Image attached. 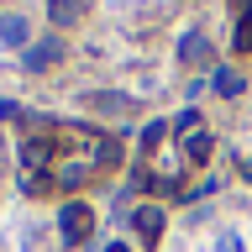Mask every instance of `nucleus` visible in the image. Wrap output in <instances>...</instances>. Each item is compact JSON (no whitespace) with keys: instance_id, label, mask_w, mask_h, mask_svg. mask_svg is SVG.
Here are the masks:
<instances>
[{"instance_id":"5","label":"nucleus","mask_w":252,"mask_h":252,"mask_svg":"<svg viewBox=\"0 0 252 252\" xmlns=\"http://www.w3.org/2000/svg\"><path fill=\"white\" fill-rule=\"evenodd\" d=\"M63 58H68L63 37H37V42L21 53V68H27V74H47V68H58Z\"/></svg>"},{"instance_id":"18","label":"nucleus","mask_w":252,"mask_h":252,"mask_svg":"<svg viewBox=\"0 0 252 252\" xmlns=\"http://www.w3.org/2000/svg\"><path fill=\"white\" fill-rule=\"evenodd\" d=\"M226 5H231L236 16H252V0H226Z\"/></svg>"},{"instance_id":"10","label":"nucleus","mask_w":252,"mask_h":252,"mask_svg":"<svg viewBox=\"0 0 252 252\" xmlns=\"http://www.w3.org/2000/svg\"><path fill=\"white\" fill-rule=\"evenodd\" d=\"M210 90H216L220 100H236V94L247 90V74H242V68H231V63H220L216 74H210Z\"/></svg>"},{"instance_id":"7","label":"nucleus","mask_w":252,"mask_h":252,"mask_svg":"<svg viewBox=\"0 0 252 252\" xmlns=\"http://www.w3.org/2000/svg\"><path fill=\"white\" fill-rule=\"evenodd\" d=\"M32 42H37V37H32V21H27V16H16V11L0 16V47H5V53H16V58H21Z\"/></svg>"},{"instance_id":"12","label":"nucleus","mask_w":252,"mask_h":252,"mask_svg":"<svg viewBox=\"0 0 252 252\" xmlns=\"http://www.w3.org/2000/svg\"><path fill=\"white\" fill-rule=\"evenodd\" d=\"M231 53H236V58H247V53H252V16H236V27H231Z\"/></svg>"},{"instance_id":"13","label":"nucleus","mask_w":252,"mask_h":252,"mask_svg":"<svg viewBox=\"0 0 252 252\" xmlns=\"http://www.w3.org/2000/svg\"><path fill=\"white\" fill-rule=\"evenodd\" d=\"M200 126H205V116H200V110H194V105H189V110H179V116H173V137L184 142L189 131H200Z\"/></svg>"},{"instance_id":"1","label":"nucleus","mask_w":252,"mask_h":252,"mask_svg":"<svg viewBox=\"0 0 252 252\" xmlns=\"http://www.w3.org/2000/svg\"><path fill=\"white\" fill-rule=\"evenodd\" d=\"M121 163V142L105 137V131H90V126H58L53 131V194L58 189H84L94 184L100 173H110Z\"/></svg>"},{"instance_id":"3","label":"nucleus","mask_w":252,"mask_h":252,"mask_svg":"<svg viewBox=\"0 0 252 252\" xmlns=\"http://www.w3.org/2000/svg\"><path fill=\"white\" fill-rule=\"evenodd\" d=\"M126 226L137 231V247H142V252H153L158 242H163V231H168V210H163V200H142V205H131Z\"/></svg>"},{"instance_id":"16","label":"nucleus","mask_w":252,"mask_h":252,"mask_svg":"<svg viewBox=\"0 0 252 252\" xmlns=\"http://www.w3.org/2000/svg\"><path fill=\"white\" fill-rule=\"evenodd\" d=\"M0 121H21V105L16 100H0Z\"/></svg>"},{"instance_id":"11","label":"nucleus","mask_w":252,"mask_h":252,"mask_svg":"<svg viewBox=\"0 0 252 252\" xmlns=\"http://www.w3.org/2000/svg\"><path fill=\"white\" fill-rule=\"evenodd\" d=\"M47 21L53 27H79L84 21V0H47Z\"/></svg>"},{"instance_id":"9","label":"nucleus","mask_w":252,"mask_h":252,"mask_svg":"<svg viewBox=\"0 0 252 252\" xmlns=\"http://www.w3.org/2000/svg\"><path fill=\"white\" fill-rule=\"evenodd\" d=\"M179 63H189V68H205V63H210V37H205L200 27L179 37Z\"/></svg>"},{"instance_id":"2","label":"nucleus","mask_w":252,"mask_h":252,"mask_svg":"<svg viewBox=\"0 0 252 252\" xmlns=\"http://www.w3.org/2000/svg\"><path fill=\"white\" fill-rule=\"evenodd\" d=\"M53 231H58V242L63 247H84L94 236V210L84 200H63L58 205V220H53Z\"/></svg>"},{"instance_id":"8","label":"nucleus","mask_w":252,"mask_h":252,"mask_svg":"<svg viewBox=\"0 0 252 252\" xmlns=\"http://www.w3.org/2000/svg\"><path fill=\"white\" fill-rule=\"evenodd\" d=\"M179 153L189 158V168H205V163H210V153H216V131H210V126H200V131H189Z\"/></svg>"},{"instance_id":"14","label":"nucleus","mask_w":252,"mask_h":252,"mask_svg":"<svg viewBox=\"0 0 252 252\" xmlns=\"http://www.w3.org/2000/svg\"><path fill=\"white\" fill-rule=\"evenodd\" d=\"M21 194L42 200V194H53V179H47V173H21Z\"/></svg>"},{"instance_id":"4","label":"nucleus","mask_w":252,"mask_h":252,"mask_svg":"<svg viewBox=\"0 0 252 252\" xmlns=\"http://www.w3.org/2000/svg\"><path fill=\"white\" fill-rule=\"evenodd\" d=\"M16 158H21V173H47L53 168V131H27L16 142Z\"/></svg>"},{"instance_id":"15","label":"nucleus","mask_w":252,"mask_h":252,"mask_svg":"<svg viewBox=\"0 0 252 252\" xmlns=\"http://www.w3.org/2000/svg\"><path fill=\"white\" fill-rule=\"evenodd\" d=\"M216 189H220V179H216V173H205L200 184H194V189H184V194H179V200H200V194H205V200H210V194H216Z\"/></svg>"},{"instance_id":"6","label":"nucleus","mask_w":252,"mask_h":252,"mask_svg":"<svg viewBox=\"0 0 252 252\" xmlns=\"http://www.w3.org/2000/svg\"><path fill=\"white\" fill-rule=\"evenodd\" d=\"M79 105L94 110V116H116V121H126L137 100H131V94H121V90H90V94H79Z\"/></svg>"},{"instance_id":"17","label":"nucleus","mask_w":252,"mask_h":252,"mask_svg":"<svg viewBox=\"0 0 252 252\" xmlns=\"http://www.w3.org/2000/svg\"><path fill=\"white\" fill-rule=\"evenodd\" d=\"M216 252H242V242H236V236L226 231V236H220V242H216Z\"/></svg>"},{"instance_id":"19","label":"nucleus","mask_w":252,"mask_h":252,"mask_svg":"<svg viewBox=\"0 0 252 252\" xmlns=\"http://www.w3.org/2000/svg\"><path fill=\"white\" fill-rule=\"evenodd\" d=\"M100 252H131V247H126V242H110V247H100Z\"/></svg>"}]
</instances>
